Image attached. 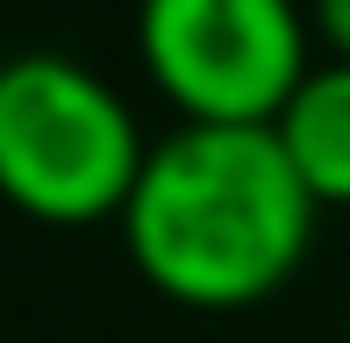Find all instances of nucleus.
<instances>
[{
    "instance_id": "obj_5",
    "label": "nucleus",
    "mask_w": 350,
    "mask_h": 343,
    "mask_svg": "<svg viewBox=\"0 0 350 343\" xmlns=\"http://www.w3.org/2000/svg\"><path fill=\"white\" fill-rule=\"evenodd\" d=\"M314 29L336 57H350V0H314Z\"/></svg>"
},
{
    "instance_id": "obj_2",
    "label": "nucleus",
    "mask_w": 350,
    "mask_h": 343,
    "mask_svg": "<svg viewBox=\"0 0 350 343\" xmlns=\"http://www.w3.org/2000/svg\"><path fill=\"white\" fill-rule=\"evenodd\" d=\"M143 172V129L100 72L57 51L0 65V193L43 222L122 215Z\"/></svg>"
},
{
    "instance_id": "obj_6",
    "label": "nucleus",
    "mask_w": 350,
    "mask_h": 343,
    "mask_svg": "<svg viewBox=\"0 0 350 343\" xmlns=\"http://www.w3.org/2000/svg\"><path fill=\"white\" fill-rule=\"evenodd\" d=\"M343 329H350V322H343Z\"/></svg>"
},
{
    "instance_id": "obj_3",
    "label": "nucleus",
    "mask_w": 350,
    "mask_h": 343,
    "mask_svg": "<svg viewBox=\"0 0 350 343\" xmlns=\"http://www.w3.org/2000/svg\"><path fill=\"white\" fill-rule=\"evenodd\" d=\"M136 43L157 93L186 122L272 129L308 79V29L293 0H143Z\"/></svg>"
},
{
    "instance_id": "obj_4",
    "label": "nucleus",
    "mask_w": 350,
    "mask_h": 343,
    "mask_svg": "<svg viewBox=\"0 0 350 343\" xmlns=\"http://www.w3.org/2000/svg\"><path fill=\"white\" fill-rule=\"evenodd\" d=\"M286 165L300 172V186L322 200L350 208V57H329V65H308V79L293 86V100L279 107L272 122Z\"/></svg>"
},
{
    "instance_id": "obj_1",
    "label": "nucleus",
    "mask_w": 350,
    "mask_h": 343,
    "mask_svg": "<svg viewBox=\"0 0 350 343\" xmlns=\"http://www.w3.org/2000/svg\"><path fill=\"white\" fill-rule=\"evenodd\" d=\"M122 236L157 293L186 307H250L300 272L314 243V193L272 129L186 122L143 150Z\"/></svg>"
}]
</instances>
